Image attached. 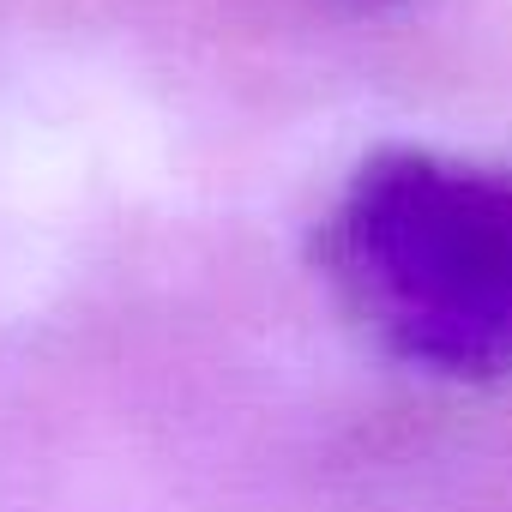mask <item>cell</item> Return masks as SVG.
<instances>
[{"mask_svg": "<svg viewBox=\"0 0 512 512\" xmlns=\"http://www.w3.org/2000/svg\"><path fill=\"white\" fill-rule=\"evenodd\" d=\"M326 272L398 362L512 374V169L374 151L326 217Z\"/></svg>", "mask_w": 512, "mask_h": 512, "instance_id": "6da1fadb", "label": "cell"}]
</instances>
